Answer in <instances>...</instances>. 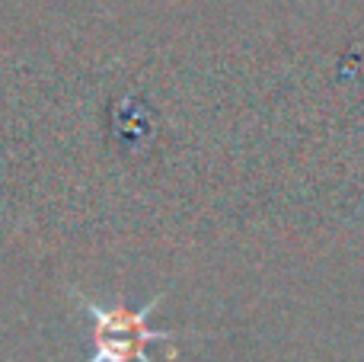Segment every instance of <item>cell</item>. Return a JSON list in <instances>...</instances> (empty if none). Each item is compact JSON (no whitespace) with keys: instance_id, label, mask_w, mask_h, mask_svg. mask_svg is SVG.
I'll use <instances>...</instances> for the list:
<instances>
[{"instance_id":"6da1fadb","label":"cell","mask_w":364,"mask_h":362,"mask_svg":"<svg viewBox=\"0 0 364 362\" xmlns=\"http://www.w3.org/2000/svg\"><path fill=\"white\" fill-rule=\"evenodd\" d=\"M83 314L90 318V340H93V353L87 362H154L151 346L154 343H173V340L186 337L176 331H157L151 327V314L160 308L164 292L154 295L147 305L128 308L125 299H115L112 305H100L83 292H70Z\"/></svg>"}]
</instances>
